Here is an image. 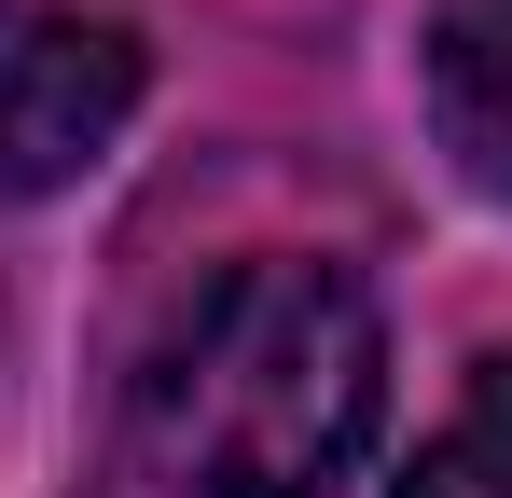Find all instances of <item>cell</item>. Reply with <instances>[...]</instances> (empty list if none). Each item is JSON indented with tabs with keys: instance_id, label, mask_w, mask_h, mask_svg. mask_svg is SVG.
<instances>
[{
	"instance_id": "1",
	"label": "cell",
	"mask_w": 512,
	"mask_h": 498,
	"mask_svg": "<svg viewBox=\"0 0 512 498\" xmlns=\"http://www.w3.org/2000/svg\"><path fill=\"white\" fill-rule=\"evenodd\" d=\"M388 429V319L319 249H236L125 374V471L153 498H333Z\"/></svg>"
},
{
	"instance_id": "2",
	"label": "cell",
	"mask_w": 512,
	"mask_h": 498,
	"mask_svg": "<svg viewBox=\"0 0 512 498\" xmlns=\"http://www.w3.org/2000/svg\"><path fill=\"white\" fill-rule=\"evenodd\" d=\"M153 97V56L125 14L84 0H0V208L70 194Z\"/></svg>"
},
{
	"instance_id": "3",
	"label": "cell",
	"mask_w": 512,
	"mask_h": 498,
	"mask_svg": "<svg viewBox=\"0 0 512 498\" xmlns=\"http://www.w3.org/2000/svg\"><path fill=\"white\" fill-rule=\"evenodd\" d=\"M416 97H429V139L471 194L512 208V0H429V42H416Z\"/></svg>"
},
{
	"instance_id": "4",
	"label": "cell",
	"mask_w": 512,
	"mask_h": 498,
	"mask_svg": "<svg viewBox=\"0 0 512 498\" xmlns=\"http://www.w3.org/2000/svg\"><path fill=\"white\" fill-rule=\"evenodd\" d=\"M388 498H512V346H499V360H471L457 415L402 457V485H388Z\"/></svg>"
}]
</instances>
